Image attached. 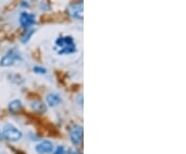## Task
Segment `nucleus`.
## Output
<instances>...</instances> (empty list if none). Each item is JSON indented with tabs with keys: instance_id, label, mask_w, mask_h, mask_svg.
I'll return each instance as SVG.
<instances>
[{
	"instance_id": "obj_12",
	"label": "nucleus",
	"mask_w": 186,
	"mask_h": 154,
	"mask_svg": "<svg viewBox=\"0 0 186 154\" xmlns=\"http://www.w3.org/2000/svg\"><path fill=\"white\" fill-rule=\"evenodd\" d=\"M33 71H34V73H42V75H44V73H47V69H46V68L40 67V66H34V67H33Z\"/></svg>"
},
{
	"instance_id": "obj_14",
	"label": "nucleus",
	"mask_w": 186,
	"mask_h": 154,
	"mask_svg": "<svg viewBox=\"0 0 186 154\" xmlns=\"http://www.w3.org/2000/svg\"><path fill=\"white\" fill-rule=\"evenodd\" d=\"M68 154H82V153L81 152H76V151H74V150L70 149L69 151H68Z\"/></svg>"
},
{
	"instance_id": "obj_6",
	"label": "nucleus",
	"mask_w": 186,
	"mask_h": 154,
	"mask_svg": "<svg viewBox=\"0 0 186 154\" xmlns=\"http://www.w3.org/2000/svg\"><path fill=\"white\" fill-rule=\"evenodd\" d=\"M53 149H54V146L53 143L50 141H42V143H40L38 145H36L35 147V151L38 154H49L52 153Z\"/></svg>"
},
{
	"instance_id": "obj_13",
	"label": "nucleus",
	"mask_w": 186,
	"mask_h": 154,
	"mask_svg": "<svg viewBox=\"0 0 186 154\" xmlns=\"http://www.w3.org/2000/svg\"><path fill=\"white\" fill-rule=\"evenodd\" d=\"M54 154H65V150L62 146H58L57 149L55 150Z\"/></svg>"
},
{
	"instance_id": "obj_5",
	"label": "nucleus",
	"mask_w": 186,
	"mask_h": 154,
	"mask_svg": "<svg viewBox=\"0 0 186 154\" xmlns=\"http://www.w3.org/2000/svg\"><path fill=\"white\" fill-rule=\"evenodd\" d=\"M35 24V16L33 13H28L23 11L20 15V25L25 29H28L30 26Z\"/></svg>"
},
{
	"instance_id": "obj_15",
	"label": "nucleus",
	"mask_w": 186,
	"mask_h": 154,
	"mask_svg": "<svg viewBox=\"0 0 186 154\" xmlns=\"http://www.w3.org/2000/svg\"><path fill=\"white\" fill-rule=\"evenodd\" d=\"M22 6H23V7H28V2H26V1L22 2Z\"/></svg>"
},
{
	"instance_id": "obj_7",
	"label": "nucleus",
	"mask_w": 186,
	"mask_h": 154,
	"mask_svg": "<svg viewBox=\"0 0 186 154\" xmlns=\"http://www.w3.org/2000/svg\"><path fill=\"white\" fill-rule=\"evenodd\" d=\"M70 13L74 18L79 19V20H83V3L71 5L70 6Z\"/></svg>"
},
{
	"instance_id": "obj_3",
	"label": "nucleus",
	"mask_w": 186,
	"mask_h": 154,
	"mask_svg": "<svg viewBox=\"0 0 186 154\" xmlns=\"http://www.w3.org/2000/svg\"><path fill=\"white\" fill-rule=\"evenodd\" d=\"M21 59H22V58H21L20 53H19L16 49H11V51H8V52L3 56L2 59L0 60V65L1 66L13 65L15 62L20 61Z\"/></svg>"
},
{
	"instance_id": "obj_9",
	"label": "nucleus",
	"mask_w": 186,
	"mask_h": 154,
	"mask_svg": "<svg viewBox=\"0 0 186 154\" xmlns=\"http://www.w3.org/2000/svg\"><path fill=\"white\" fill-rule=\"evenodd\" d=\"M22 102H21V100H19V99H15V100L11 101L8 105V110L11 111V112L13 113H17L18 111H20L21 109H22Z\"/></svg>"
},
{
	"instance_id": "obj_8",
	"label": "nucleus",
	"mask_w": 186,
	"mask_h": 154,
	"mask_svg": "<svg viewBox=\"0 0 186 154\" xmlns=\"http://www.w3.org/2000/svg\"><path fill=\"white\" fill-rule=\"evenodd\" d=\"M47 104L50 107H56L61 102V97L56 93H50L47 95Z\"/></svg>"
},
{
	"instance_id": "obj_1",
	"label": "nucleus",
	"mask_w": 186,
	"mask_h": 154,
	"mask_svg": "<svg viewBox=\"0 0 186 154\" xmlns=\"http://www.w3.org/2000/svg\"><path fill=\"white\" fill-rule=\"evenodd\" d=\"M56 46L61 48L58 51V54H70L77 51L71 36H65V37L57 38V40H56Z\"/></svg>"
},
{
	"instance_id": "obj_11",
	"label": "nucleus",
	"mask_w": 186,
	"mask_h": 154,
	"mask_svg": "<svg viewBox=\"0 0 186 154\" xmlns=\"http://www.w3.org/2000/svg\"><path fill=\"white\" fill-rule=\"evenodd\" d=\"M34 32H35L34 29H26V32H25V34L23 35L21 42H22L23 44H26V42L30 40V37L33 35V33H34Z\"/></svg>"
},
{
	"instance_id": "obj_2",
	"label": "nucleus",
	"mask_w": 186,
	"mask_h": 154,
	"mask_svg": "<svg viewBox=\"0 0 186 154\" xmlns=\"http://www.w3.org/2000/svg\"><path fill=\"white\" fill-rule=\"evenodd\" d=\"M2 136H4L7 141L11 142H18L22 139V132L18 129L13 124H6L2 129Z\"/></svg>"
},
{
	"instance_id": "obj_10",
	"label": "nucleus",
	"mask_w": 186,
	"mask_h": 154,
	"mask_svg": "<svg viewBox=\"0 0 186 154\" xmlns=\"http://www.w3.org/2000/svg\"><path fill=\"white\" fill-rule=\"evenodd\" d=\"M31 108L33 109V111L35 112H38V113H44L47 111V108L42 102L40 101H35V102H32L31 104Z\"/></svg>"
},
{
	"instance_id": "obj_4",
	"label": "nucleus",
	"mask_w": 186,
	"mask_h": 154,
	"mask_svg": "<svg viewBox=\"0 0 186 154\" xmlns=\"http://www.w3.org/2000/svg\"><path fill=\"white\" fill-rule=\"evenodd\" d=\"M70 141L74 145L78 146L83 141V127L81 125H74L70 128Z\"/></svg>"
}]
</instances>
